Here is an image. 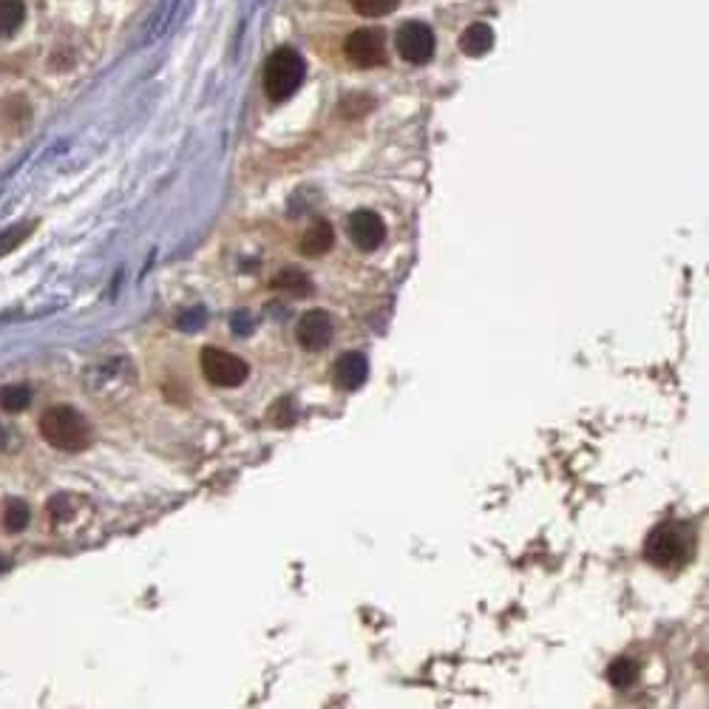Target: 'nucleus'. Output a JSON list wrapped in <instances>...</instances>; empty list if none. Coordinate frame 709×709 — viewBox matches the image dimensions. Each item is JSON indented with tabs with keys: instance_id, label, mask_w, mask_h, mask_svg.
<instances>
[{
	"instance_id": "6",
	"label": "nucleus",
	"mask_w": 709,
	"mask_h": 709,
	"mask_svg": "<svg viewBox=\"0 0 709 709\" xmlns=\"http://www.w3.org/2000/svg\"><path fill=\"white\" fill-rule=\"evenodd\" d=\"M398 54L409 63H428L431 54H435V34L423 23H403L398 37H395Z\"/></svg>"
},
{
	"instance_id": "16",
	"label": "nucleus",
	"mask_w": 709,
	"mask_h": 709,
	"mask_svg": "<svg viewBox=\"0 0 709 709\" xmlns=\"http://www.w3.org/2000/svg\"><path fill=\"white\" fill-rule=\"evenodd\" d=\"M352 6L364 17H383L398 9V0H352Z\"/></svg>"
},
{
	"instance_id": "20",
	"label": "nucleus",
	"mask_w": 709,
	"mask_h": 709,
	"mask_svg": "<svg viewBox=\"0 0 709 709\" xmlns=\"http://www.w3.org/2000/svg\"><path fill=\"white\" fill-rule=\"evenodd\" d=\"M6 440H9V428L0 426V448H6Z\"/></svg>"
},
{
	"instance_id": "21",
	"label": "nucleus",
	"mask_w": 709,
	"mask_h": 709,
	"mask_svg": "<svg viewBox=\"0 0 709 709\" xmlns=\"http://www.w3.org/2000/svg\"><path fill=\"white\" fill-rule=\"evenodd\" d=\"M6 567H9V559H4V557H0V570H6Z\"/></svg>"
},
{
	"instance_id": "19",
	"label": "nucleus",
	"mask_w": 709,
	"mask_h": 709,
	"mask_svg": "<svg viewBox=\"0 0 709 709\" xmlns=\"http://www.w3.org/2000/svg\"><path fill=\"white\" fill-rule=\"evenodd\" d=\"M202 321V309H196V312H188V315H182L180 318V327L182 329H196V324Z\"/></svg>"
},
{
	"instance_id": "18",
	"label": "nucleus",
	"mask_w": 709,
	"mask_h": 709,
	"mask_svg": "<svg viewBox=\"0 0 709 709\" xmlns=\"http://www.w3.org/2000/svg\"><path fill=\"white\" fill-rule=\"evenodd\" d=\"M66 505H69V500H66V497H57V500H51V505H49V508H51V517H54V520H63V517H69L71 511H69Z\"/></svg>"
},
{
	"instance_id": "10",
	"label": "nucleus",
	"mask_w": 709,
	"mask_h": 709,
	"mask_svg": "<svg viewBox=\"0 0 709 709\" xmlns=\"http://www.w3.org/2000/svg\"><path fill=\"white\" fill-rule=\"evenodd\" d=\"M332 247V227L324 222V219H315L307 233L301 235V242H299V250L304 255H309V259H318V255H324L327 250Z\"/></svg>"
},
{
	"instance_id": "3",
	"label": "nucleus",
	"mask_w": 709,
	"mask_h": 709,
	"mask_svg": "<svg viewBox=\"0 0 709 709\" xmlns=\"http://www.w3.org/2000/svg\"><path fill=\"white\" fill-rule=\"evenodd\" d=\"M304 57L295 49H279L275 54H270V60L264 66V91L270 100L281 103L287 97H292L295 91L301 88L304 83Z\"/></svg>"
},
{
	"instance_id": "11",
	"label": "nucleus",
	"mask_w": 709,
	"mask_h": 709,
	"mask_svg": "<svg viewBox=\"0 0 709 709\" xmlns=\"http://www.w3.org/2000/svg\"><path fill=\"white\" fill-rule=\"evenodd\" d=\"M491 46H494V32L485 23H471L460 34V49L468 57H483L485 51H491Z\"/></svg>"
},
{
	"instance_id": "5",
	"label": "nucleus",
	"mask_w": 709,
	"mask_h": 709,
	"mask_svg": "<svg viewBox=\"0 0 709 709\" xmlns=\"http://www.w3.org/2000/svg\"><path fill=\"white\" fill-rule=\"evenodd\" d=\"M344 51L358 69H375L386 60V43L378 29H358L346 37Z\"/></svg>"
},
{
	"instance_id": "1",
	"label": "nucleus",
	"mask_w": 709,
	"mask_h": 709,
	"mask_svg": "<svg viewBox=\"0 0 709 709\" xmlns=\"http://www.w3.org/2000/svg\"><path fill=\"white\" fill-rule=\"evenodd\" d=\"M41 435L49 446L60 451H83L91 443V426L77 409L51 406L41 418Z\"/></svg>"
},
{
	"instance_id": "17",
	"label": "nucleus",
	"mask_w": 709,
	"mask_h": 709,
	"mask_svg": "<svg viewBox=\"0 0 709 709\" xmlns=\"http://www.w3.org/2000/svg\"><path fill=\"white\" fill-rule=\"evenodd\" d=\"M29 233H32V225H14V227L0 233V259H4V255H9L21 242H26Z\"/></svg>"
},
{
	"instance_id": "14",
	"label": "nucleus",
	"mask_w": 709,
	"mask_h": 709,
	"mask_svg": "<svg viewBox=\"0 0 709 709\" xmlns=\"http://www.w3.org/2000/svg\"><path fill=\"white\" fill-rule=\"evenodd\" d=\"M32 520V511L23 500H9L6 508H4V525L6 530H12V534H17V530H23Z\"/></svg>"
},
{
	"instance_id": "9",
	"label": "nucleus",
	"mask_w": 709,
	"mask_h": 709,
	"mask_svg": "<svg viewBox=\"0 0 709 709\" xmlns=\"http://www.w3.org/2000/svg\"><path fill=\"white\" fill-rule=\"evenodd\" d=\"M332 375H335V383H338L341 389H346V391L361 389L366 383V378H369V361L364 358L361 352H346V354H341L338 361H335Z\"/></svg>"
},
{
	"instance_id": "13",
	"label": "nucleus",
	"mask_w": 709,
	"mask_h": 709,
	"mask_svg": "<svg viewBox=\"0 0 709 709\" xmlns=\"http://www.w3.org/2000/svg\"><path fill=\"white\" fill-rule=\"evenodd\" d=\"M607 678H610V684H613V686L624 689V686H630V684H636V678H639V664L630 661V658H619V661L610 664Z\"/></svg>"
},
{
	"instance_id": "8",
	"label": "nucleus",
	"mask_w": 709,
	"mask_h": 709,
	"mask_svg": "<svg viewBox=\"0 0 709 709\" xmlns=\"http://www.w3.org/2000/svg\"><path fill=\"white\" fill-rule=\"evenodd\" d=\"M295 338L299 344L309 352H318L329 344L332 338V321L324 309H309L299 318V327H295Z\"/></svg>"
},
{
	"instance_id": "12",
	"label": "nucleus",
	"mask_w": 709,
	"mask_h": 709,
	"mask_svg": "<svg viewBox=\"0 0 709 709\" xmlns=\"http://www.w3.org/2000/svg\"><path fill=\"white\" fill-rule=\"evenodd\" d=\"M26 6L23 0H0V37H12L23 26Z\"/></svg>"
},
{
	"instance_id": "7",
	"label": "nucleus",
	"mask_w": 709,
	"mask_h": 709,
	"mask_svg": "<svg viewBox=\"0 0 709 709\" xmlns=\"http://www.w3.org/2000/svg\"><path fill=\"white\" fill-rule=\"evenodd\" d=\"M346 233H349V239H352L354 247L369 253V250L381 247V242L386 239V225H383V219H381L375 210L361 207V210H354V213L349 216Z\"/></svg>"
},
{
	"instance_id": "15",
	"label": "nucleus",
	"mask_w": 709,
	"mask_h": 709,
	"mask_svg": "<svg viewBox=\"0 0 709 709\" xmlns=\"http://www.w3.org/2000/svg\"><path fill=\"white\" fill-rule=\"evenodd\" d=\"M32 403V389L29 386H6L0 389V409L6 411H23Z\"/></svg>"
},
{
	"instance_id": "2",
	"label": "nucleus",
	"mask_w": 709,
	"mask_h": 709,
	"mask_svg": "<svg viewBox=\"0 0 709 709\" xmlns=\"http://www.w3.org/2000/svg\"><path fill=\"white\" fill-rule=\"evenodd\" d=\"M644 557L658 567H681L693 557V528L684 522L658 525L647 539Z\"/></svg>"
},
{
	"instance_id": "4",
	"label": "nucleus",
	"mask_w": 709,
	"mask_h": 709,
	"mask_svg": "<svg viewBox=\"0 0 709 709\" xmlns=\"http://www.w3.org/2000/svg\"><path fill=\"white\" fill-rule=\"evenodd\" d=\"M202 372L213 386H222V389L242 386L250 375L247 364L239 358V354L225 352L219 346H205L202 349Z\"/></svg>"
}]
</instances>
